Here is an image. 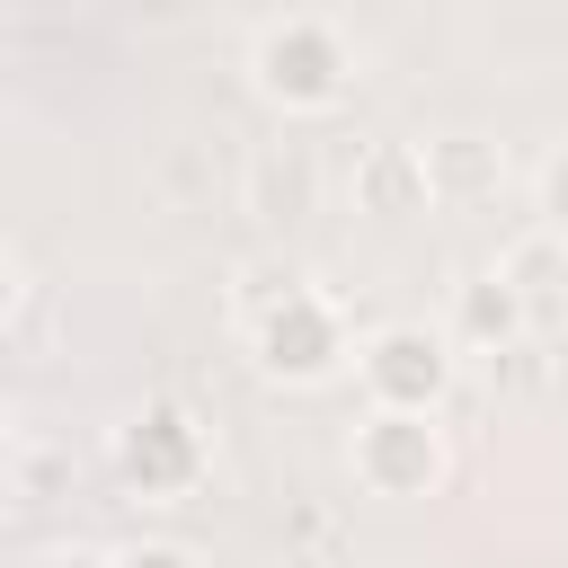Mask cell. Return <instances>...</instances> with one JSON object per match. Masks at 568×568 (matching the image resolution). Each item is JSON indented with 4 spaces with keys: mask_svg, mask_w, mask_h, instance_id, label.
Masks as SVG:
<instances>
[{
    "mask_svg": "<svg viewBox=\"0 0 568 568\" xmlns=\"http://www.w3.org/2000/svg\"><path fill=\"white\" fill-rule=\"evenodd\" d=\"M248 71H257V98H266V106H284V115H320V106L346 98V80H355V44H346L337 18L293 9V18H266V27H257Z\"/></svg>",
    "mask_w": 568,
    "mask_h": 568,
    "instance_id": "6da1fadb",
    "label": "cell"
},
{
    "mask_svg": "<svg viewBox=\"0 0 568 568\" xmlns=\"http://www.w3.org/2000/svg\"><path fill=\"white\" fill-rule=\"evenodd\" d=\"M524 328H532V302H524V284H515L506 266L462 284V302H453V337H462V346H479V355H506Z\"/></svg>",
    "mask_w": 568,
    "mask_h": 568,
    "instance_id": "8992f818",
    "label": "cell"
},
{
    "mask_svg": "<svg viewBox=\"0 0 568 568\" xmlns=\"http://www.w3.org/2000/svg\"><path fill=\"white\" fill-rule=\"evenodd\" d=\"M541 231H550V240H568V151L541 169Z\"/></svg>",
    "mask_w": 568,
    "mask_h": 568,
    "instance_id": "ba28073f",
    "label": "cell"
},
{
    "mask_svg": "<svg viewBox=\"0 0 568 568\" xmlns=\"http://www.w3.org/2000/svg\"><path fill=\"white\" fill-rule=\"evenodd\" d=\"M355 373H364L373 408H390V417H435L444 390H453V337H435V328H417V320H390V328L364 337Z\"/></svg>",
    "mask_w": 568,
    "mask_h": 568,
    "instance_id": "3957f363",
    "label": "cell"
},
{
    "mask_svg": "<svg viewBox=\"0 0 568 568\" xmlns=\"http://www.w3.org/2000/svg\"><path fill=\"white\" fill-rule=\"evenodd\" d=\"M115 568H195V559H186V550H169V541H142V550H133V559H115Z\"/></svg>",
    "mask_w": 568,
    "mask_h": 568,
    "instance_id": "9c48e42d",
    "label": "cell"
},
{
    "mask_svg": "<svg viewBox=\"0 0 568 568\" xmlns=\"http://www.w3.org/2000/svg\"><path fill=\"white\" fill-rule=\"evenodd\" d=\"M435 186H444V195H479V186H488V151H479L470 133L435 142V151H426V195H435Z\"/></svg>",
    "mask_w": 568,
    "mask_h": 568,
    "instance_id": "52a82bcc",
    "label": "cell"
},
{
    "mask_svg": "<svg viewBox=\"0 0 568 568\" xmlns=\"http://www.w3.org/2000/svg\"><path fill=\"white\" fill-rule=\"evenodd\" d=\"M115 470H124V488L133 497H186L195 479H204V435H195V417L178 408V399H151L124 435H115Z\"/></svg>",
    "mask_w": 568,
    "mask_h": 568,
    "instance_id": "5b68a950",
    "label": "cell"
},
{
    "mask_svg": "<svg viewBox=\"0 0 568 568\" xmlns=\"http://www.w3.org/2000/svg\"><path fill=\"white\" fill-rule=\"evenodd\" d=\"M444 470H453V453H444V426H435V417H390V408H373V417L355 426V479H364L373 497H435Z\"/></svg>",
    "mask_w": 568,
    "mask_h": 568,
    "instance_id": "277c9868",
    "label": "cell"
},
{
    "mask_svg": "<svg viewBox=\"0 0 568 568\" xmlns=\"http://www.w3.org/2000/svg\"><path fill=\"white\" fill-rule=\"evenodd\" d=\"M9 311H18V266L0 257V320H9Z\"/></svg>",
    "mask_w": 568,
    "mask_h": 568,
    "instance_id": "8fae6325",
    "label": "cell"
},
{
    "mask_svg": "<svg viewBox=\"0 0 568 568\" xmlns=\"http://www.w3.org/2000/svg\"><path fill=\"white\" fill-rule=\"evenodd\" d=\"M248 355L275 382H328L346 364V320H337V302H320V293H302L284 275L275 293L248 302Z\"/></svg>",
    "mask_w": 568,
    "mask_h": 568,
    "instance_id": "7a4b0ae2",
    "label": "cell"
},
{
    "mask_svg": "<svg viewBox=\"0 0 568 568\" xmlns=\"http://www.w3.org/2000/svg\"><path fill=\"white\" fill-rule=\"evenodd\" d=\"M44 568H115V559H98V550H53Z\"/></svg>",
    "mask_w": 568,
    "mask_h": 568,
    "instance_id": "30bf717a",
    "label": "cell"
}]
</instances>
